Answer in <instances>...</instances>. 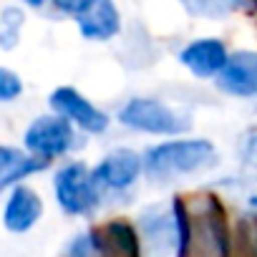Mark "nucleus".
Instances as JSON below:
<instances>
[{"instance_id": "1", "label": "nucleus", "mask_w": 257, "mask_h": 257, "mask_svg": "<svg viewBox=\"0 0 257 257\" xmlns=\"http://www.w3.org/2000/svg\"><path fill=\"white\" fill-rule=\"evenodd\" d=\"M142 257H187L189 254V217L187 202L152 204L137 219Z\"/></svg>"}, {"instance_id": "2", "label": "nucleus", "mask_w": 257, "mask_h": 257, "mask_svg": "<svg viewBox=\"0 0 257 257\" xmlns=\"http://www.w3.org/2000/svg\"><path fill=\"white\" fill-rule=\"evenodd\" d=\"M219 162L209 139H169L144 152V172L154 182H169L187 174H199Z\"/></svg>"}, {"instance_id": "3", "label": "nucleus", "mask_w": 257, "mask_h": 257, "mask_svg": "<svg viewBox=\"0 0 257 257\" xmlns=\"http://www.w3.org/2000/svg\"><path fill=\"white\" fill-rule=\"evenodd\" d=\"M187 202L189 217V254L187 257H229V234L222 204L212 194H197Z\"/></svg>"}, {"instance_id": "4", "label": "nucleus", "mask_w": 257, "mask_h": 257, "mask_svg": "<svg viewBox=\"0 0 257 257\" xmlns=\"http://www.w3.org/2000/svg\"><path fill=\"white\" fill-rule=\"evenodd\" d=\"M118 123L132 132L157 134V137H179L192 128V116L169 106L162 98L134 96L118 108Z\"/></svg>"}, {"instance_id": "5", "label": "nucleus", "mask_w": 257, "mask_h": 257, "mask_svg": "<svg viewBox=\"0 0 257 257\" xmlns=\"http://www.w3.org/2000/svg\"><path fill=\"white\" fill-rule=\"evenodd\" d=\"M53 192L61 209L73 217H88L101 204V189L96 187L93 174L83 162L61 167L53 177Z\"/></svg>"}, {"instance_id": "6", "label": "nucleus", "mask_w": 257, "mask_h": 257, "mask_svg": "<svg viewBox=\"0 0 257 257\" xmlns=\"http://www.w3.org/2000/svg\"><path fill=\"white\" fill-rule=\"evenodd\" d=\"M26 149L33 152L36 157H46V159H56L68 154L71 149L78 147V137L76 128L68 118L51 113V116H38L28 128H26Z\"/></svg>"}, {"instance_id": "7", "label": "nucleus", "mask_w": 257, "mask_h": 257, "mask_svg": "<svg viewBox=\"0 0 257 257\" xmlns=\"http://www.w3.org/2000/svg\"><path fill=\"white\" fill-rule=\"evenodd\" d=\"M91 174H93V182L101 192H126L144 174V154L118 147V149L108 152L91 169Z\"/></svg>"}, {"instance_id": "8", "label": "nucleus", "mask_w": 257, "mask_h": 257, "mask_svg": "<svg viewBox=\"0 0 257 257\" xmlns=\"http://www.w3.org/2000/svg\"><path fill=\"white\" fill-rule=\"evenodd\" d=\"M48 103L53 108V113L68 118L73 126L83 128L86 134H103L108 128V113L101 111L98 106H93L81 91L71 88V86H61L48 96Z\"/></svg>"}, {"instance_id": "9", "label": "nucleus", "mask_w": 257, "mask_h": 257, "mask_svg": "<svg viewBox=\"0 0 257 257\" xmlns=\"http://www.w3.org/2000/svg\"><path fill=\"white\" fill-rule=\"evenodd\" d=\"M217 88L232 98H257V51H234L224 71L214 78Z\"/></svg>"}, {"instance_id": "10", "label": "nucleus", "mask_w": 257, "mask_h": 257, "mask_svg": "<svg viewBox=\"0 0 257 257\" xmlns=\"http://www.w3.org/2000/svg\"><path fill=\"white\" fill-rule=\"evenodd\" d=\"M179 61L197 78H217L224 71L229 53L219 38H197L179 51Z\"/></svg>"}, {"instance_id": "11", "label": "nucleus", "mask_w": 257, "mask_h": 257, "mask_svg": "<svg viewBox=\"0 0 257 257\" xmlns=\"http://www.w3.org/2000/svg\"><path fill=\"white\" fill-rule=\"evenodd\" d=\"M76 23L86 41H111L121 31V16L113 0H93L81 16H76Z\"/></svg>"}, {"instance_id": "12", "label": "nucleus", "mask_w": 257, "mask_h": 257, "mask_svg": "<svg viewBox=\"0 0 257 257\" xmlns=\"http://www.w3.org/2000/svg\"><path fill=\"white\" fill-rule=\"evenodd\" d=\"M41 214H43L41 197L28 187H16L8 197V204L3 212V224H6V229L21 234V232H28L41 219Z\"/></svg>"}, {"instance_id": "13", "label": "nucleus", "mask_w": 257, "mask_h": 257, "mask_svg": "<svg viewBox=\"0 0 257 257\" xmlns=\"http://www.w3.org/2000/svg\"><path fill=\"white\" fill-rule=\"evenodd\" d=\"M179 3L192 18L207 21H222L239 8V0H179Z\"/></svg>"}, {"instance_id": "14", "label": "nucleus", "mask_w": 257, "mask_h": 257, "mask_svg": "<svg viewBox=\"0 0 257 257\" xmlns=\"http://www.w3.org/2000/svg\"><path fill=\"white\" fill-rule=\"evenodd\" d=\"M23 11L18 8H6L0 13V48H16L18 38H21V28H23Z\"/></svg>"}, {"instance_id": "15", "label": "nucleus", "mask_w": 257, "mask_h": 257, "mask_svg": "<svg viewBox=\"0 0 257 257\" xmlns=\"http://www.w3.org/2000/svg\"><path fill=\"white\" fill-rule=\"evenodd\" d=\"M48 164H51V159H46V157H26L11 174H6L3 179H0V189H6L11 184H18L21 179H26V177L36 174V172H43Z\"/></svg>"}, {"instance_id": "16", "label": "nucleus", "mask_w": 257, "mask_h": 257, "mask_svg": "<svg viewBox=\"0 0 257 257\" xmlns=\"http://www.w3.org/2000/svg\"><path fill=\"white\" fill-rule=\"evenodd\" d=\"M23 93V81L18 78V73L0 68V101H13Z\"/></svg>"}, {"instance_id": "17", "label": "nucleus", "mask_w": 257, "mask_h": 257, "mask_svg": "<svg viewBox=\"0 0 257 257\" xmlns=\"http://www.w3.org/2000/svg\"><path fill=\"white\" fill-rule=\"evenodd\" d=\"M23 159H26V157H23L18 149H13V147H0V179H3L6 174H11Z\"/></svg>"}, {"instance_id": "18", "label": "nucleus", "mask_w": 257, "mask_h": 257, "mask_svg": "<svg viewBox=\"0 0 257 257\" xmlns=\"http://www.w3.org/2000/svg\"><path fill=\"white\" fill-rule=\"evenodd\" d=\"M242 162L252 169H257V128L249 132L242 142Z\"/></svg>"}, {"instance_id": "19", "label": "nucleus", "mask_w": 257, "mask_h": 257, "mask_svg": "<svg viewBox=\"0 0 257 257\" xmlns=\"http://www.w3.org/2000/svg\"><path fill=\"white\" fill-rule=\"evenodd\" d=\"M93 3V0H53V6L61 11V13H68V16H81L88 6Z\"/></svg>"}, {"instance_id": "20", "label": "nucleus", "mask_w": 257, "mask_h": 257, "mask_svg": "<svg viewBox=\"0 0 257 257\" xmlns=\"http://www.w3.org/2000/svg\"><path fill=\"white\" fill-rule=\"evenodd\" d=\"M247 242H249V247H252V252H254V257H257V214H252V219H249Z\"/></svg>"}, {"instance_id": "21", "label": "nucleus", "mask_w": 257, "mask_h": 257, "mask_svg": "<svg viewBox=\"0 0 257 257\" xmlns=\"http://www.w3.org/2000/svg\"><path fill=\"white\" fill-rule=\"evenodd\" d=\"M23 3H26V6H31V8H41V6L46 3V0H23Z\"/></svg>"}, {"instance_id": "22", "label": "nucleus", "mask_w": 257, "mask_h": 257, "mask_svg": "<svg viewBox=\"0 0 257 257\" xmlns=\"http://www.w3.org/2000/svg\"><path fill=\"white\" fill-rule=\"evenodd\" d=\"M247 202H249V207H252V209H257V194H252Z\"/></svg>"}]
</instances>
